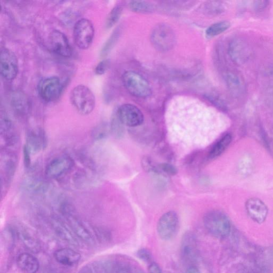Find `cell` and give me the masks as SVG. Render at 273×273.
Here are the masks:
<instances>
[{
	"label": "cell",
	"instance_id": "cell-40",
	"mask_svg": "<svg viewBox=\"0 0 273 273\" xmlns=\"http://www.w3.org/2000/svg\"><path fill=\"white\" fill-rule=\"evenodd\" d=\"M186 273H200L198 269L194 266H189Z\"/></svg>",
	"mask_w": 273,
	"mask_h": 273
},
{
	"label": "cell",
	"instance_id": "cell-12",
	"mask_svg": "<svg viewBox=\"0 0 273 273\" xmlns=\"http://www.w3.org/2000/svg\"><path fill=\"white\" fill-rule=\"evenodd\" d=\"M75 165L73 160L69 156H62L52 160L47 164L45 176L50 179H56L69 172Z\"/></svg>",
	"mask_w": 273,
	"mask_h": 273
},
{
	"label": "cell",
	"instance_id": "cell-7",
	"mask_svg": "<svg viewBox=\"0 0 273 273\" xmlns=\"http://www.w3.org/2000/svg\"><path fill=\"white\" fill-rule=\"evenodd\" d=\"M63 89L62 82L60 79L56 77L42 79L38 86L39 96L47 103L54 102L60 97Z\"/></svg>",
	"mask_w": 273,
	"mask_h": 273
},
{
	"label": "cell",
	"instance_id": "cell-22",
	"mask_svg": "<svg viewBox=\"0 0 273 273\" xmlns=\"http://www.w3.org/2000/svg\"><path fill=\"white\" fill-rule=\"evenodd\" d=\"M232 139V136L231 134L227 133L224 135L213 145L209 152V158L210 159H214L220 156L231 145Z\"/></svg>",
	"mask_w": 273,
	"mask_h": 273
},
{
	"label": "cell",
	"instance_id": "cell-19",
	"mask_svg": "<svg viewBox=\"0 0 273 273\" xmlns=\"http://www.w3.org/2000/svg\"><path fill=\"white\" fill-rule=\"evenodd\" d=\"M54 257L57 262L63 265L72 266L80 262L81 255L69 248H62L56 251Z\"/></svg>",
	"mask_w": 273,
	"mask_h": 273
},
{
	"label": "cell",
	"instance_id": "cell-38",
	"mask_svg": "<svg viewBox=\"0 0 273 273\" xmlns=\"http://www.w3.org/2000/svg\"><path fill=\"white\" fill-rule=\"evenodd\" d=\"M31 156L32 154L24 145L23 148V163H24L25 167L27 169H29L31 166Z\"/></svg>",
	"mask_w": 273,
	"mask_h": 273
},
{
	"label": "cell",
	"instance_id": "cell-32",
	"mask_svg": "<svg viewBox=\"0 0 273 273\" xmlns=\"http://www.w3.org/2000/svg\"><path fill=\"white\" fill-rule=\"evenodd\" d=\"M159 172H162L168 176H173L177 174L178 170L172 164L163 163L158 165Z\"/></svg>",
	"mask_w": 273,
	"mask_h": 273
},
{
	"label": "cell",
	"instance_id": "cell-23",
	"mask_svg": "<svg viewBox=\"0 0 273 273\" xmlns=\"http://www.w3.org/2000/svg\"><path fill=\"white\" fill-rule=\"evenodd\" d=\"M227 10L226 5L219 1L206 2L203 6L204 13L210 16H217L223 14Z\"/></svg>",
	"mask_w": 273,
	"mask_h": 273
},
{
	"label": "cell",
	"instance_id": "cell-24",
	"mask_svg": "<svg viewBox=\"0 0 273 273\" xmlns=\"http://www.w3.org/2000/svg\"><path fill=\"white\" fill-rule=\"evenodd\" d=\"M231 26V23L228 21H221L213 23L206 30V36L208 39L215 38L227 31Z\"/></svg>",
	"mask_w": 273,
	"mask_h": 273
},
{
	"label": "cell",
	"instance_id": "cell-35",
	"mask_svg": "<svg viewBox=\"0 0 273 273\" xmlns=\"http://www.w3.org/2000/svg\"><path fill=\"white\" fill-rule=\"evenodd\" d=\"M137 256L140 259L146 263L152 262V254L146 249H140L137 252Z\"/></svg>",
	"mask_w": 273,
	"mask_h": 273
},
{
	"label": "cell",
	"instance_id": "cell-6",
	"mask_svg": "<svg viewBox=\"0 0 273 273\" xmlns=\"http://www.w3.org/2000/svg\"><path fill=\"white\" fill-rule=\"evenodd\" d=\"M73 35L75 43L80 49H88L92 43L94 35L93 23L86 18L79 20L75 26Z\"/></svg>",
	"mask_w": 273,
	"mask_h": 273
},
{
	"label": "cell",
	"instance_id": "cell-14",
	"mask_svg": "<svg viewBox=\"0 0 273 273\" xmlns=\"http://www.w3.org/2000/svg\"><path fill=\"white\" fill-rule=\"evenodd\" d=\"M245 210L249 217L259 224L264 222L268 214L266 205L262 200L256 197L251 198L246 201Z\"/></svg>",
	"mask_w": 273,
	"mask_h": 273
},
{
	"label": "cell",
	"instance_id": "cell-1",
	"mask_svg": "<svg viewBox=\"0 0 273 273\" xmlns=\"http://www.w3.org/2000/svg\"><path fill=\"white\" fill-rule=\"evenodd\" d=\"M18 156L15 150L1 148L0 177H1L2 198L8 193L17 170Z\"/></svg>",
	"mask_w": 273,
	"mask_h": 273
},
{
	"label": "cell",
	"instance_id": "cell-13",
	"mask_svg": "<svg viewBox=\"0 0 273 273\" xmlns=\"http://www.w3.org/2000/svg\"><path fill=\"white\" fill-rule=\"evenodd\" d=\"M48 144V139L44 130L40 128L33 129L28 133L25 145L33 154L44 150Z\"/></svg>",
	"mask_w": 273,
	"mask_h": 273
},
{
	"label": "cell",
	"instance_id": "cell-26",
	"mask_svg": "<svg viewBox=\"0 0 273 273\" xmlns=\"http://www.w3.org/2000/svg\"><path fill=\"white\" fill-rule=\"evenodd\" d=\"M111 133L110 126L102 123L94 127L92 130L91 137L94 141H101L108 137Z\"/></svg>",
	"mask_w": 273,
	"mask_h": 273
},
{
	"label": "cell",
	"instance_id": "cell-20",
	"mask_svg": "<svg viewBox=\"0 0 273 273\" xmlns=\"http://www.w3.org/2000/svg\"><path fill=\"white\" fill-rule=\"evenodd\" d=\"M17 264L24 273H37L40 267L38 259L29 253L20 254L17 259Z\"/></svg>",
	"mask_w": 273,
	"mask_h": 273
},
{
	"label": "cell",
	"instance_id": "cell-39",
	"mask_svg": "<svg viewBox=\"0 0 273 273\" xmlns=\"http://www.w3.org/2000/svg\"><path fill=\"white\" fill-rule=\"evenodd\" d=\"M149 273H162L160 266L156 263H152L148 268Z\"/></svg>",
	"mask_w": 273,
	"mask_h": 273
},
{
	"label": "cell",
	"instance_id": "cell-2",
	"mask_svg": "<svg viewBox=\"0 0 273 273\" xmlns=\"http://www.w3.org/2000/svg\"><path fill=\"white\" fill-rule=\"evenodd\" d=\"M204 224L207 231L213 236L219 239L228 237L231 232V222L224 212L212 210L206 213Z\"/></svg>",
	"mask_w": 273,
	"mask_h": 273
},
{
	"label": "cell",
	"instance_id": "cell-9",
	"mask_svg": "<svg viewBox=\"0 0 273 273\" xmlns=\"http://www.w3.org/2000/svg\"><path fill=\"white\" fill-rule=\"evenodd\" d=\"M252 49L247 42L241 38H235L230 42L228 54L234 64H245L252 56Z\"/></svg>",
	"mask_w": 273,
	"mask_h": 273
},
{
	"label": "cell",
	"instance_id": "cell-8",
	"mask_svg": "<svg viewBox=\"0 0 273 273\" xmlns=\"http://www.w3.org/2000/svg\"><path fill=\"white\" fill-rule=\"evenodd\" d=\"M180 220L177 213L173 211L166 212L159 219L157 232L160 238L169 241L173 238L179 231Z\"/></svg>",
	"mask_w": 273,
	"mask_h": 273
},
{
	"label": "cell",
	"instance_id": "cell-28",
	"mask_svg": "<svg viewBox=\"0 0 273 273\" xmlns=\"http://www.w3.org/2000/svg\"><path fill=\"white\" fill-rule=\"evenodd\" d=\"M123 8L121 5L115 7L111 11L106 21V27L110 29L120 19L123 12Z\"/></svg>",
	"mask_w": 273,
	"mask_h": 273
},
{
	"label": "cell",
	"instance_id": "cell-21",
	"mask_svg": "<svg viewBox=\"0 0 273 273\" xmlns=\"http://www.w3.org/2000/svg\"><path fill=\"white\" fill-rule=\"evenodd\" d=\"M52 224L56 233L61 239L72 244L77 243L72 232L61 219L54 218Z\"/></svg>",
	"mask_w": 273,
	"mask_h": 273
},
{
	"label": "cell",
	"instance_id": "cell-37",
	"mask_svg": "<svg viewBox=\"0 0 273 273\" xmlns=\"http://www.w3.org/2000/svg\"><path fill=\"white\" fill-rule=\"evenodd\" d=\"M110 62L109 61L104 60L101 62L95 68V72L97 75H103L105 73L109 68Z\"/></svg>",
	"mask_w": 273,
	"mask_h": 273
},
{
	"label": "cell",
	"instance_id": "cell-27",
	"mask_svg": "<svg viewBox=\"0 0 273 273\" xmlns=\"http://www.w3.org/2000/svg\"><path fill=\"white\" fill-rule=\"evenodd\" d=\"M18 235L20 237L21 240L23 244L29 249L30 251L37 252L40 248L39 244L36 240L33 238L28 233L19 231L18 232Z\"/></svg>",
	"mask_w": 273,
	"mask_h": 273
},
{
	"label": "cell",
	"instance_id": "cell-31",
	"mask_svg": "<svg viewBox=\"0 0 273 273\" xmlns=\"http://www.w3.org/2000/svg\"><path fill=\"white\" fill-rule=\"evenodd\" d=\"M206 98L211 104L221 111L224 112L228 111V108L227 104L222 98L217 96V95L213 93L208 94L206 95Z\"/></svg>",
	"mask_w": 273,
	"mask_h": 273
},
{
	"label": "cell",
	"instance_id": "cell-4",
	"mask_svg": "<svg viewBox=\"0 0 273 273\" xmlns=\"http://www.w3.org/2000/svg\"><path fill=\"white\" fill-rule=\"evenodd\" d=\"M70 100L74 108L82 115L90 114L96 105L92 91L85 85H78L71 91Z\"/></svg>",
	"mask_w": 273,
	"mask_h": 273
},
{
	"label": "cell",
	"instance_id": "cell-18",
	"mask_svg": "<svg viewBox=\"0 0 273 273\" xmlns=\"http://www.w3.org/2000/svg\"><path fill=\"white\" fill-rule=\"evenodd\" d=\"M48 184L37 176H30L23 182L22 188L28 193L39 195L44 193L48 189Z\"/></svg>",
	"mask_w": 273,
	"mask_h": 273
},
{
	"label": "cell",
	"instance_id": "cell-16",
	"mask_svg": "<svg viewBox=\"0 0 273 273\" xmlns=\"http://www.w3.org/2000/svg\"><path fill=\"white\" fill-rule=\"evenodd\" d=\"M194 235L190 232L185 233L181 242V253L183 260L187 264L193 263L196 259L197 248Z\"/></svg>",
	"mask_w": 273,
	"mask_h": 273
},
{
	"label": "cell",
	"instance_id": "cell-17",
	"mask_svg": "<svg viewBox=\"0 0 273 273\" xmlns=\"http://www.w3.org/2000/svg\"><path fill=\"white\" fill-rule=\"evenodd\" d=\"M224 80L232 96L235 98H241L246 91L243 79L238 73L229 71L224 75Z\"/></svg>",
	"mask_w": 273,
	"mask_h": 273
},
{
	"label": "cell",
	"instance_id": "cell-34",
	"mask_svg": "<svg viewBox=\"0 0 273 273\" xmlns=\"http://www.w3.org/2000/svg\"><path fill=\"white\" fill-rule=\"evenodd\" d=\"M167 5L176 9H186L191 8L194 6L195 2L186 1H171L165 2Z\"/></svg>",
	"mask_w": 273,
	"mask_h": 273
},
{
	"label": "cell",
	"instance_id": "cell-5",
	"mask_svg": "<svg viewBox=\"0 0 273 273\" xmlns=\"http://www.w3.org/2000/svg\"><path fill=\"white\" fill-rule=\"evenodd\" d=\"M123 84L127 91L133 96L140 98H147L152 95V89L148 81L142 76L127 71L122 77Z\"/></svg>",
	"mask_w": 273,
	"mask_h": 273
},
{
	"label": "cell",
	"instance_id": "cell-29",
	"mask_svg": "<svg viewBox=\"0 0 273 273\" xmlns=\"http://www.w3.org/2000/svg\"><path fill=\"white\" fill-rule=\"evenodd\" d=\"M123 126L116 114L110 125L111 133L115 138L120 139L123 137L125 134Z\"/></svg>",
	"mask_w": 273,
	"mask_h": 273
},
{
	"label": "cell",
	"instance_id": "cell-10",
	"mask_svg": "<svg viewBox=\"0 0 273 273\" xmlns=\"http://www.w3.org/2000/svg\"><path fill=\"white\" fill-rule=\"evenodd\" d=\"M0 72L2 77L8 81L14 80L18 73L17 58L6 47H3L0 53Z\"/></svg>",
	"mask_w": 273,
	"mask_h": 273
},
{
	"label": "cell",
	"instance_id": "cell-33",
	"mask_svg": "<svg viewBox=\"0 0 273 273\" xmlns=\"http://www.w3.org/2000/svg\"><path fill=\"white\" fill-rule=\"evenodd\" d=\"M113 273H141L138 268L133 265L123 264L117 266Z\"/></svg>",
	"mask_w": 273,
	"mask_h": 273
},
{
	"label": "cell",
	"instance_id": "cell-3",
	"mask_svg": "<svg viewBox=\"0 0 273 273\" xmlns=\"http://www.w3.org/2000/svg\"><path fill=\"white\" fill-rule=\"evenodd\" d=\"M150 39L154 47L161 52L172 49L177 41L174 30L165 23H160L153 29Z\"/></svg>",
	"mask_w": 273,
	"mask_h": 273
},
{
	"label": "cell",
	"instance_id": "cell-36",
	"mask_svg": "<svg viewBox=\"0 0 273 273\" xmlns=\"http://www.w3.org/2000/svg\"><path fill=\"white\" fill-rule=\"evenodd\" d=\"M270 2L264 0V1H255L253 3V8L256 13H261L266 9L269 5Z\"/></svg>",
	"mask_w": 273,
	"mask_h": 273
},
{
	"label": "cell",
	"instance_id": "cell-25",
	"mask_svg": "<svg viewBox=\"0 0 273 273\" xmlns=\"http://www.w3.org/2000/svg\"><path fill=\"white\" fill-rule=\"evenodd\" d=\"M129 6L130 9L139 14H151L156 9L153 4L145 1H133L129 3Z\"/></svg>",
	"mask_w": 273,
	"mask_h": 273
},
{
	"label": "cell",
	"instance_id": "cell-11",
	"mask_svg": "<svg viewBox=\"0 0 273 273\" xmlns=\"http://www.w3.org/2000/svg\"><path fill=\"white\" fill-rule=\"evenodd\" d=\"M116 115L124 126L129 127L139 126L144 121L143 113L133 104L122 105L118 108Z\"/></svg>",
	"mask_w": 273,
	"mask_h": 273
},
{
	"label": "cell",
	"instance_id": "cell-15",
	"mask_svg": "<svg viewBox=\"0 0 273 273\" xmlns=\"http://www.w3.org/2000/svg\"><path fill=\"white\" fill-rule=\"evenodd\" d=\"M49 44L52 51L56 55L69 57L72 50L66 35L61 31H53L50 34Z\"/></svg>",
	"mask_w": 273,
	"mask_h": 273
},
{
	"label": "cell",
	"instance_id": "cell-30",
	"mask_svg": "<svg viewBox=\"0 0 273 273\" xmlns=\"http://www.w3.org/2000/svg\"><path fill=\"white\" fill-rule=\"evenodd\" d=\"M121 33V29L117 28L113 33L110 39L107 41L102 51V55L108 54L112 49L113 47L119 39Z\"/></svg>",
	"mask_w": 273,
	"mask_h": 273
}]
</instances>
